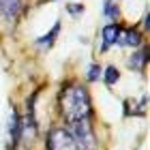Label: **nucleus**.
Instances as JSON below:
<instances>
[{"label": "nucleus", "mask_w": 150, "mask_h": 150, "mask_svg": "<svg viewBox=\"0 0 150 150\" xmlns=\"http://www.w3.org/2000/svg\"><path fill=\"white\" fill-rule=\"evenodd\" d=\"M67 11H69L71 15H81V13H84V4H77V2H69V4H67Z\"/></svg>", "instance_id": "obj_13"}, {"label": "nucleus", "mask_w": 150, "mask_h": 150, "mask_svg": "<svg viewBox=\"0 0 150 150\" xmlns=\"http://www.w3.org/2000/svg\"><path fill=\"white\" fill-rule=\"evenodd\" d=\"M60 107H62V116L69 122H77V120H86L92 112L90 105V97L88 90L79 84H71L67 86L62 94H60Z\"/></svg>", "instance_id": "obj_1"}, {"label": "nucleus", "mask_w": 150, "mask_h": 150, "mask_svg": "<svg viewBox=\"0 0 150 150\" xmlns=\"http://www.w3.org/2000/svg\"><path fill=\"white\" fill-rule=\"evenodd\" d=\"M9 135H11L13 144H15L19 139V135H22V120H19L17 112H11V116H9Z\"/></svg>", "instance_id": "obj_5"}, {"label": "nucleus", "mask_w": 150, "mask_h": 150, "mask_svg": "<svg viewBox=\"0 0 150 150\" xmlns=\"http://www.w3.org/2000/svg\"><path fill=\"white\" fill-rule=\"evenodd\" d=\"M139 41H142L139 32H137V30H133V28H129V30H125V32H120V35H118V41H116V43H120V45H129V47H137V45H139Z\"/></svg>", "instance_id": "obj_4"}, {"label": "nucleus", "mask_w": 150, "mask_h": 150, "mask_svg": "<svg viewBox=\"0 0 150 150\" xmlns=\"http://www.w3.org/2000/svg\"><path fill=\"white\" fill-rule=\"evenodd\" d=\"M19 6H22L19 0H0V11H2L9 19H13L19 13Z\"/></svg>", "instance_id": "obj_6"}, {"label": "nucleus", "mask_w": 150, "mask_h": 150, "mask_svg": "<svg viewBox=\"0 0 150 150\" xmlns=\"http://www.w3.org/2000/svg\"><path fill=\"white\" fill-rule=\"evenodd\" d=\"M105 15H107V17H118V6L112 4L110 0L105 2Z\"/></svg>", "instance_id": "obj_14"}, {"label": "nucleus", "mask_w": 150, "mask_h": 150, "mask_svg": "<svg viewBox=\"0 0 150 150\" xmlns=\"http://www.w3.org/2000/svg\"><path fill=\"white\" fill-rule=\"evenodd\" d=\"M47 150H79L75 144L73 135L67 131V129H52L50 135H47Z\"/></svg>", "instance_id": "obj_3"}, {"label": "nucleus", "mask_w": 150, "mask_h": 150, "mask_svg": "<svg viewBox=\"0 0 150 150\" xmlns=\"http://www.w3.org/2000/svg\"><path fill=\"white\" fill-rule=\"evenodd\" d=\"M120 26L118 24H107L105 28H103V32H101V35H103V41H105V45H112V43H116V41H118V35H120Z\"/></svg>", "instance_id": "obj_7"}, {"label": "nucleus", "mask_w": 150, "mask_h": 150, "mask_svg": "<svg viewBox=\"0 0 150 150\" xmlns=\"http://www.w3.org/2000/svg\"><path fill=\"white\" fill-rule=\"evenodd\" d=\"M99 75H101V67H99V64H92L90 69H88L86 77H88V81H97V79H99Z\"/></svg>", "instance_id": "obj_12"}, {"label": "nucleus", "mask_w": 150, "mask_h": 150, "mask_svg": "<svg viewBox=\"0 0 150 150\" xmlns=\"http://www.w3.org/2000/svg\"><path fill=\"white\" fill-rule=\"evenodd\" d=\"M116 81H118V69H116V67H107L105 69V84L114 86Z\"/></svg>", "instance_id": "obj_11"}, {"label": "nucleus", "mask_w": 150, "mask_h": 150, "mask_svg": "<svg viewBox=\"0 0 150 150\" xmlns=\"http://www.w3.org/2000/svg\"><path fill=\"white\" fill-rule=\"evenodd\" d=\"M71 135H73V139H75V144H77L79 150H94V148H97V137H94L92 127L88 125V120L73 122Z\"/></svg>", "instance_id": "obj_2"}, {"label": "nucleus", "mask_w": 150, "mask_h": 150, "mask_svg": "<svg viewBox=\"0 0 150 150\" xmlns=\"http://www.w3.org/2000/svg\"><path fill=\"white\" fill-rule=\"evenodd\" d=\"M146 62H148V50H142V52L133 54V56L129 58V67H131V69H135V71H139Z\"/></svg>", "instance_id": "obj_8"}, {"label": "nucleus", "mask_w": 150, "mask_h": 150, "mask_svg": "<svg viewBox=\"0 0 150 150\" xmlns=\"http://www.w3.org/2000/svg\"><path fill=\"white\" fill-rule=\"evenodd\" d=\"M35 125H37V122H35V118H32V114H30L28 118H26V122H24V127H22V131L26 133V137H32V135L37 133V129H35Z\"/></svg>", "instance_id": "obj_10"}, {"label": "nucleus", "mask_w": 150, "mask_h": 150, "mask_svg": "<svg viewBox=\"0 0 150 150\" xmlns=\"http://www.w3.org/2000/svg\"><path fill=\"white\" fill-rule=\"evenodd\" d=\"M60 32V22H56L54 24V28H52V32H47L45 37H41V39H37V45H52L54 43V39H56V35Z\"/></svg>", "instance_id": "obj_9"}]
</instances>
